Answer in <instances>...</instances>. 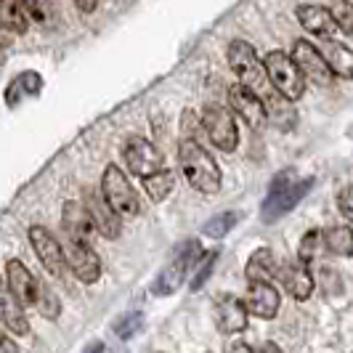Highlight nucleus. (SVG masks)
Segmentation results:
<instances>
[{"label":"nucleus","instance_id":"obj_1","mask_svg":"<svg viewBox=\"0 0 353 353\" xmlns=\"http://www.w3.org/2000/svg\"><path fill=\"white\" fill-rule=\"evenodd\" d=\"M226 56H229L231 72L239 77V85H245L250 93H255L261 99V104H263L268 96L279 93V90L271 85L265 64L258 59V53H255V48L250 46L248 40H231Z\"/></svg>","mask_w":353,"mask_h":353},{"label":"nucleus","instance_id":"obj_2","mask_svg":"<svg viewBox=\"0 0 353 353\" xmlns=\"http://www.w3.org/2000/svg\"><path fill=\"white\" fill-rule=\"evenodd\" d=\"M178 159L186 181L202 194H215L221 189V168L212 154L196 139H181Z\"/></svg>","mask_w":353,"mask_h":353},{"label":"nucleus","instance_id":"obj_3","mask_svg":"<svg viewBox=\"0 0 353 353\" xmlns=\"http://www.w3.org/2000/svg\"><path fill=\"white\" fill-rule=\"evenodd\" d=\"M314 186V178H298L295 170H282L276 173L271 186H268V194H265V202L261 208V215H263L265 223H274L279 221L284 212H290L303 196L308 194V189Z\"/></svg>","mask_w":353,"mask_h":353},{"label":"nucleus","instance_id":"obj_4","mask_svg":"<svg viewBox=\"0 0 353 353\" xmlns=\"http://www.w3.org/2000/svg\"><path fill=\"white\" fill-rule=\"evenodd\" d=\"M101 196L120 218H136L141 212V202H139L136 189L130 186L128 176L117 165H106L104 176H101Z\"/></svg>","mask_w":353,"mask_h":353},{"label":"nucleus","instance_id":"obj_5","mask_svg":"<svg viewBox=\"0 0 353 353\" xmlns=\"http://www.w3.org/2000/svg\"><path fill=\"white\" fill-rule=\"evenodd\" d=\"M202 255H205V252L199 248V242H196V239H186V242L181 245V250L176 252V258L162 268V274L157 276L152 292H154V295H173L178 287L186 282V276L192 274V268L202 261Z\"/></svg>","mask_w":353,"mask_h":353},{"label":"nucleus","instance_id":"obj_6","mask_svg":"<svg viewBox=\"0 0 353 353\" xmlns=\"http://www.w3.org/2000/svg\"><path fill=\"white\" fill-rule=\"evenodd\" d=\"M265 72L271 85L282 93L287 101H298L305 93V77L301 74L298 64L292 61V56L284 51H271L265 56Z\"/></svg>","mask_w":353,"mask_h":353},{"label":"nucleus","instance_id":"obj_7","mask_svg":"<svg viewBox=\"0 0 353 353\" xmlns=\"http://www.w3.org/2000/svg\"><path fill=\"white\" fill-rule=\"evenodd\" d=\"M125 165L130 168V173L139 178H149L165 170V157L159 154V149L152 141H146L141 136H130L123 146Z\"/></svg>","mask_w":353,"mask_h":353},{"label":"nucleus","instance_id":"obj_8","mask_svg":"<svg viewBox=\"0 0 353 353\" xmlns=\"http://www.w3.org/2000/svg\"><path fill=\"white\" fill-rule=\"evenodd\" d=\"M202 128L210 136V141L221 149V152H234L239 146V133H236V123L231 117L226 106L210 104L202 112Z\"/></svg>","mask_w":353,"mask_h":353},{"label":"nucleus","instance_id":"obj_9","mask_svg":"<svg viewBox=\"0 0 353 353\" xmlns=\"http://www.w3.org/2000/svg\"><path fill=\"white\" fill-rule=\"evenodd\" d=\"M64 261L70 263L72 274H74L83 284L99 282V276H101V261H99L96 250L90 248V245H85V242H74V239H67Z\"/></svg>","mask_w":353,"mask_h":353},{"label":"nucleus","instance_id":"obj_10","mask_svg":"<svg viewBox=\"0 0 353 353\" xmlns=\"http://www.w3.org/2000/svg\"><path fill=\"white\" fill-rule=\"evenodd\" d=\"M30 245L35 250L37 261L43 263V268L53 274V276H61L64 274V248L56 242L51 231L46 226H30Z\"/></svg>","mask_w":353,"mask_h":353},{"label":"nucleus","instance_id":"obj_11","mask_svg":"<svg viewBox=\"0 0 353 353\" xmlns=\"http://www.w3.org/2000/svg\"><path fill=\"white\" fill-rule=\"evenodd\" d=\"M292 61L298 64V70L305 80H314L316 85H330L332 83V72L327 67V61L321 59L316 46H311L308 40H295V48H292Z\"/></svg>","mask_w":353,"mask_h":353},{"label":"nucleus","instance_id":"obj_12","mask_svg":"<svg viewBox=\"0 0 353 353\" xmlns=\"http://www.w3.org/2000/svg\"><path fill=\"white\" fill-rule=\"evenodd\" d=\"M6 287L8 292L19 301V305H37V295H40V284L32 276V271L21 261H8L6 263Z\"/></svg>","mask_w":353,"mask_h":353},{"label":"nucleus","instance_id":"obj_13","mask_svg":"<svg viewBox=\"0 0 353 353\" xmlns=\"http://www.w3.org/2000/svg\"><path fill=\"white\" fill-rule=\"evenodd\" d=\"M215 324L223 335H236V332H245L248 327V305L234 298V295H226L215 303Z\"/></svg>","mask_w":353,"mask_h":353},{"label":"nucleus","instance_id":"obj_14","mask_svg":"<svg viewBox=\"0 0 353 353\" xmlns=\"http://www.w3.org/2000/svg\"><path fill=\"white\" fill-rule=\"evenodd\" d=\"M279 292H276V287L271 282H252L248 290V314L258 319H274L279 314Z\"/></svg>","mask_w":353,"mask_h":353},{"label":"nucleus","instance_id":"obj_15","mask_svg":"<svg viewBox=\"0 0 353 353\" xmlns=\"http://www.w3.org/2000/svg\"><path fill=\"white\" fill-rule=\"evenodd\" d=\"M229 101H231V109L250 125V128H263L265 125V112H263V104H261V99L255 96V93H250L245 85H231L229 88Z\"/></svg>","mask_w":353,"mask_h":353},{"label":"nucleus","instance_id":"obj_16","mask_svg":"<svg viewBox=\"0 0 353 353\" xmlns=\"http://www.w3.org/2000/svg\"><path fill=\"white\" fill-rule=\"evenodd\" d=\"M279 279H282L284 290L295 298V301H308L311 292H314V276L308 271V265L301 261H292V263H284L276 268Z\"/></svg>","mask_w":353,"mask_h":353},{"label":"nucleus","instance_id":"obj_17","mask_svg":"<svg viewBox=\"0 0 353 353\" xmlns=\"http://www.w3.org/2000/svg\"><path fill=\"white\" fill-rule=\"evenodd\" d=\"M85 210H88L90 221H93V229L99 231L106 239H117L120 236V215L106 205L104 196L88 192L85 196Z\"/></svg>","mask_w":353,"mask_h":353},{"label":"nucleus","instance_id":"obj_18","mask_svg":"<svg viewBox=\"0 0 353 353\" xmlns=\"http://www.w3.org/2000/svg\"><path fill=\"white\" fill-rule=\"evenodd\" d=\"M61 223H64V231H67V239H74V242H85L90 245V236H93V221H90L85 205L80 202H64V212H61Z\"/></svg>","mask_w":353,"mask_h":353},{"label":"nucleus","instance_id":"obj_19","mask_svg":"<svg viewBox=\"0 0 353 353\" xmlns=\"http://www.w3.org/2000/svg\"><path fill=\"white\" fill-rule=\"evenodd\" d=\"M295 17H298V21L303 24V30H308L311 35L332 40V35L337 32L335 21H332V14H330V8H324V6H308V3H305V6H298Z\"/></svg>","mask_w":353,"mask_h":353},{"label":"nucleus","instance_id":"obj_20","mask_svg":"<svg viewBox=\"0 0 353 353\" xmlns=\"http://www.w3.org/2000/svg\"><path fill=\"white\" fill-rule=\"evenodd\" d=\"M319 53L327 61V67H330L332 74L343 77V80H353V51L345 43H340V40H324L319 46Z\"/></svg>","mask_w":353,"mask_h":353},{"label":"nucleus","instance_id":"obj_21","mask_svg":"<svg viewBox=\"0 0 353 353\" xmlns=\"http://www.w3.org/2000/svg\"><path fill=\"white\" fill-rule=\"evenodd\" d=\"M263 112H265V123H271L279 130H292L298 125V112L292 101H287L282 93H274L263 101Z\"/></svg>","mask_w":353,"mask_h":353},{"label":"nucleus","instance_id":"obj_22","mask_svg":"<svg viewBox=\"0 0 353 353\" xmlns=\"http://www.w3.org/2000/svg\"><path fill=\"white\" fill-rule=\"evenodd\" d=\"M0 319H3V324L14 332V335H27L30 332V321L24 316V311H21V305L19 301L8 292V287H3L0 284Z\"/></svg>","mask_w":353,"mask_h":353},{"label":"nucleus","instance_id":"obj_23","mask_svg":"<svg viewBox=\"0 0 353 353\" xmlns=\"http://www.w3.org/2000/svg\"><path fill=\"white\" fill-rule=\"evenodd\" d=\"M245 276L248 282H271L276 276V261H274V252L268 248H258L248 261L245 268Z\"/></svg>","mask_w":353,"mask_h":353},{"label":"nucleus","instance_id":"obj_24","mask_svg":"<svg viewBox=\"0 0 353 353\" xmlns=\"http://www.w3.org/2000/svg\"><path fill=\"white\" fill-rule=\"evenodd\" d=\"M43 88V77L37 72H21L11 80V85L6 88V104L8 106H19L21 99H30V96H37Z\"/></svg>","mask_w":353,"mask_h":353},{"label":"nucleus","instance_id":"obj_25","mask_svg":"<svg viewBox=\"0 0 353 353\" xmlns=\"http://www.w3.org/2000/svg\"><path fill=\"white\" fill-rule=\"evenodd\" d=\"M30 27V19L24 14L21 0H0V30L24 35Z\"/></svg>","mask_w":353,"mask_h":353},{"label":"nucleus","instance_id":"obj_26","mask_svg":"<svg viewBox=\"0 0 353 353\" xmlns=\"http://www.w3.org/2000/svg\"><path fill=\"white\" fill-rule=\"evenodd\" d=\"M324 248L330 252H335L340 258H353V229L351 226H330L327 231H321Z\"/></svg>","mask_w":353,"mask_h":353},{"label":"nucleus","instance_id":"obj_27","mask_svg":"<svg viewBox=\"0 0 353 353\" xmlns=\"http://www.w3.org/2000/svg\"><path fill=\"white\" fill-rule=\"evenodd\" d=\"M173 186H176V176L165 168V170H159L154 176L143 178V189H146V194L152 202H162V199H168V194L173 192Z\"/></svg>","mask_w":353,"mask_h":353},{"label":"nucleus","instance_id":"obj_28","mask_svg":"<svg viewBox=\"0 0 353 353\" xmlns=\"http://www.w3.org/2000/svg\"><path fill=\"white\" fill-rule=\"evenodd\" d=\"M239 223V212H218V215H212L210 221L202 226V231H205V236H210V239H221V236H226L234 226Z\"/></svg>","mask_w":353,"mask_h":353},{"label":"nucleus","instance_id":"obj_29","mask_svg":"<svg viewBox=\"0 0 353 353\" xmlns=\"http://www.w3.org/2000/svg\"><path fill=\"white\" fill-rule=\"evenodd\" d=\"M332 21L340 32L353 35V3L351 0H332Z\"/></svg>","mask_w":353,"mask_h":353},{"label":"nucleus","instance_id":"obj_30","mask_svg":"<svg viewBox=\"0 0 353 353\" xmlns=\"http://www.w3.org/2000/svg\"><path fill=\"white\" fill-rule=\"evenodd\" d=\"M319 245H321V231L319 229H314V231H308L305 236L301 239V250H298V261L301 263H311L314 261V255H316V250H319Z\"/></svg>","mask_w":353,"mask_h":353},{"label":"nucleus","instance_id":"obj_31","mask_svg":"<svg viewBox=\"0 0 353 353\" xmlns=\"http://www.w3.org/2000/svg\"><path fill=\"white\" fill-rule=\"evenodd\" d=\"M37 308L46 319H59L61 314V303L53 295L48 287H40V295H37Z\"/></svg>","mask_w":353,"mask_h":353},{"label":"nucleus","instance_id":"obj_32","mask_svg":"<svg viewBox=\"0 0 353 353\" xmlns=\"http://www.w3.org/2000/svg\"><path fill=\"white\" fill-rule=\"evenodd\" d=\"M141 324H143V316L139 314V311H130L128 316H123L120 321H117V335L123 337V340H128V337H133L139 330H141Z\"/></svg>","mask_w":353,"mask_h":353},{"label":"nucleus","instance_id":"obj_33","mask_svg":"<svg viewBox=\"0 0 353 353\" xmlns=\"http://www.w3.org/2000/svg\"><path fill=\"white\" fill-rule=\"evenodd\" d=\"M21 6H24L27 19H35L37 24H48L51 11H48V3L46 0H21Z\"/></svg>","mask_w":353,"mask_h":353},{"label":"nucleus","instance_id":"obj_34","mask_svg":"<svg viewBox=\"0 0 353 353\" xmlns=\"http://www.w3.org/2000/svg\"><path fill=\"white\" fill-rule=\"evenodd\" d=\"M215 258H218V252H208V255H202V261H199V268H196V276L192 279V290H194V292L199 290V287H202V284H205V279L210 276Z\"/></svg>","mask_w":353,"mask_h":353},{"label":"nucleus","instance_id":"obj_35","mask_svg":"<svg viewBox=\"0 0 353 353\" xmlns=\"http://www.w3.org/2000/svg\"><path fill=\"white\" fill-rule=\"evenodd\" d=\"M337 210L343 212L345 221L353 223V186H343L337 194Z\"/></svg>","mask_w":353,"mask_h":353},{"label":"nucleus","instance_id":"obj_36","mask_svg":"<svg viewBox=\"0 0 353 353\" xmlns=\"http://www.w3.org/2000/svg\"><path fill=\"white\" fill-rule=\"evenodd\" d=\"M74 6H77L83 14H93L96 6H99V0H74Z\"/></svg>","mask_w":353,"mask_h":353},{"label":"nucleus","instance_id":"obj_37","mask_svg":"<svg viewBox=\"0 0 353 353\" xmlns=\"http://www.w3.org/2000/svg\"><path fill=\"white\" fill-rule=\"evenodd\" d=\"M226 353H255V351L250 348L248 343H242V340H239V343H231L229 351H226Z\"/></svg>","mask_w":353,"mask_h":353},{"label":"nucleus","instance_id":"obj_38","mask_svg":"<svg viewBox=\"0 0 353 353\" xmlns=\"http://www.w3.org/2000/svg\"><path fill=\"white\" fill-rule=\"evenodd\" d=\"M0 353H19V348L8 337H0Z\"/></svg>","mask_w":353,"mask_h":353},{"label":"nucleus","instance_id":"obj_39","mask_svg":"<svg viewBox=\"0 0 353 353\" xmlns=\"http://www.w3.org/2000/svg\"><path fill=\"white\" fill-rule=\"evenodd\" d=\"M258 353H282V348H279L276 343H263V345L258 348Z\"/></svg>","mask_w":353,"mask_h":353}]
</instances>
